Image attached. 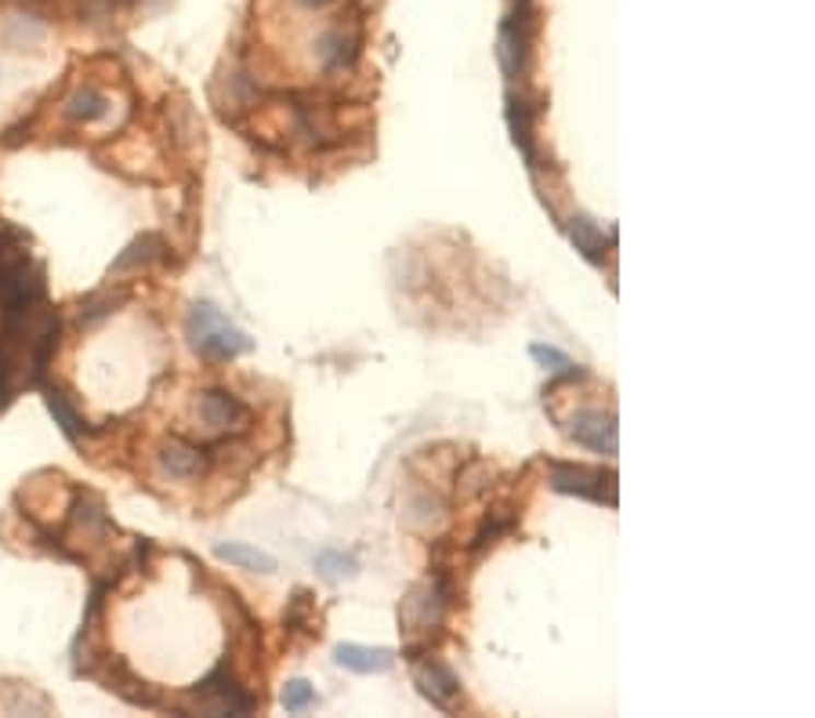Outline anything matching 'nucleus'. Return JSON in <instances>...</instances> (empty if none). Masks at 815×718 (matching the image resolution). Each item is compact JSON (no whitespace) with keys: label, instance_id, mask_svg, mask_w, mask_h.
I'll use <instances>...</instances> for the list:
<instances>
[{"label":"nucleus","instance_id":"f257e3e1","mask_svg":"<svg viewBox=\"0 0 815 718\" xmlns=\"http://www.w3.org/2000/svg\"><path fill=\"white\" fill-rule=\"evenodd\" d=\"M185 334H189L193 349L207 356V359H218V363H225V359H236L243 352H251V338L243 334L240 327H232V323L221 316L214 305H193L189 320H185Z\"/></svg>","mask_w":815,"mask_h":718},{"label":"nucleus","instance_id":"f03ea898","mask_svg":"<svg viewBox=\"0 0 815 718\" xmlns=\"http://www.w3.org/2000/svg\"><path fill=\"white\" fill-rule=\"evenodd\" d=\"M251 708H254V700L247 697V690L232 679V671L225 664H221L211 679H203L189 697V711L196 715H251Z\"/></svg>","mask_w":815,"mask_h":718},{"label":"nucleus","instance_id":"7ed1b4c3","mask_svg":"<svg viewBox=\"0 0 815 718\" xmlns=\"http://www.w3.org/2000/svg\"><path fill=\"white\" fill-rule=\"evenodd\" d=\"M616 476L605 468H584V465H555L551 468V486L558 494H577L587 501H609L616 505Z\"/></svg>","mask_w":815,"mask_h":718},{"label":"nucleus","instance_id":"20e7f679","mask_svg":"<svg viewBox=\"0 0 815 718\" xmlns=\"http://www.w3.org/2000/svg\"><path fill=\"white\" fill-rule=\"evenodd\" d=\"M196 414H200V421L211 428V432H243L247 428V421H251V414H247V407L236 399V396H229V392H203L200 396V403H196Z\"/></svg>","mask_w":815,"mask_h":718},{"label":"nucleus","instance_id":"39448f33","mask_svg":"<svg viewBox=\"0 0 815 718\" xmlns=\"http://www.w3.org/2000/svg\"><path fill=\"white\" fill-rule=\"evenodd\" d=\"M69 530H73V537H84L88 544H98L109 534V516L95 494L77 490V501L69 508Z\"/></svg>","mask_w":815,"mask_h":718},{"label":"nucleus","instance_id":"423d86ee","mask_svg":"<svg viewBox=\"0 0 815 718\" xmlns=\"http://www.w3.org/2000/svg\"><path fill=\"white\" fill-rule=\"evenodd\" d=\"M417 686H421L424 697L442 711H450L453 704H457V693H461L457 675H453L446 664H439V660H428V664L417 668Z\"/></svg>","mask_w":815,"mask_h":718},{"label":"nucleus","instance_id":"0eeeda50","mask_svg":"<svg viewBox=\"0 0 815 718\" xmlns=\"http://www.w3.org/2000/svg\"><path fill=\"white\" fill-rule=\"evenodd\" d=\"M569 432H573L577 443L598 450V454H616V421L605 418V414H598V410L577 414Z\"/></svg>","mask_w":815,"mask_h":718},{"label":"nucleus","instance_id":"6e6552de","mask_svg":"<svg viewBox=\"0 0 815 718\" xmlns=\"http://www.w3.org/2000/svg\"><path fill=\"white\" fill-rule=\"evenodd\" d=\"M160 465L174 479H196V476H203V472H207V454L200 447H189V443H182V439H171V443L160 450Z\"/></svg>","mask_w":815,"mask_h":718},{"label":"nucleus","instance_id":"1a4fd4ad","mask_svg":"<svg viewBox=\"0 0 815 718\" xmlns=\"http://www.w3.org/2000/svg\"><path fill=\"white\" fill-rule=\"evenodd\" d=\"M160 258H167V243H163V236H156V233H145V236L127 243V251L113 262V276H124L131 269H149V265L160 262Z\"/></svg>","mask_w":815,"mask_h":718},{"label":"nucleus","instance_id":"9d476101","mask_svg":"<svg viewBox=\"0 0 815 718\" xmlns=\"http://www.w3.org/2000/svg\"><path fill=\"white\" fill-rule=\"evenodd\" d=\"M395 653L392 650H370V646H337V664L356 671V675H374V671H388Z\"/></svg>","mask_w":815,"mask_h":718},{"label":"nucleus","instance_id":"9b49d317","mask_svg":"<svg viewBox=\"0 0 815 718\" xmlns=\"http://www.w3.org/2000/svg\"><path fill=\"white\" fill-rule=\"evenodd\" d=\"M508 120H511V135H515V146L522 149V157L529 160V167H537V146H533V106L526 99H508Z\"/></svg>","mask_w":815,"mask_h":718},{"label":"nucleus","instance_id":"f8f14e48","mask_svg":"<svg viewBox=\"0 0 815 718\" xmlns=\"http://www.w3.org/2000/svg\"><path fill=\"white\" fill-rule=\"evenodd\" d=\"M214 555L221 563H229V566H240V570H258V574H276V559L269 552H261V548H251V544H236V541H229V544H218L214 548Z\"/></svg>","mask_w":815,"mask_h":718},{"label":"nucleus","instance_id":"ddd939ff","mask_svg":"<svg viewBox=\"0 0 815 718\" xmlns=\"http://www.w3.org/2000/svg\"><path fill=\"white\" fill-rule=\"evenodd\" d=\"M62 113L69 120H80V124H91V120H102L109 113V102L106 95H98L95 88H77L73 95L66 99Z\"/></svg>","mask_w":815,"mask_h":718},{"label":"nucleus","instance_id":"4468645a","mask_svg":"<svg viewBox=\"0 0 815 718\" xmlns=\"http://www.w3.org/2000/svg\"><path fill=\"white\" fill-rule=\"evenodd\" d=\"M44 392H48L44 399H48V410L55 414L58 428H62V432H66L69 439H80V436H84V432H88V425H84V418H80V410L73 407V403H69L66 392H62V389H55V385H48Z\"/></svg>","mask_w":815,"mask_h":718},{"label":"nucleus","instance_id":"2eb2a0df","mask_svg":"<svg viewBox=\"0 0 815 718\" xmlns=\"http://www.w3.org/2000/svg\"><path fill=\"white\" fill-rule=\"evenodd\" d=\"M569 236H573L577 251L584 254V258H591V262H598L602 254H605V236H602V229L591 222V218H573V225H569Z\"/></svg>","mask_w":815,"mask_h":718},{"label":"nucleus","instance_id":"dca6fc26","mask_svg":"<svg viewBox=\"0 0 815 718\" xmlns=\"http://www.w3.org/2000/svg\"><path fill=\"white\" fill-rule=\"evenodd\" d=\"M127 301V291H113V287H106V291H98V294H91L84 305H80V316H84L88 323H95V320H102V316H109V312L116 309V305H124Z\"/></svg>","mask_w":815,"mask_h":718},{"label":"nucleus","instance_id":"f3484780","mask_svg":"<svg viewBox=\"0 0 815 718\" xmlns=\"http://www.w3.org/2000/svg\"><path fill=\"white\" fill-rule=\"evenodd\" d=\"M316 570L323 574V577H330V581H341V577H352L356 574V559L352 555H345V552H319L316 555Z\"/></svg>","mask_w":815,"mask_h":718},{"label":"nucleus","instance_id":"a211bd4d","mask_svg":"<svg viewBox=\"0 0 815 718\" xmlns=\"http://www.w3.org/2000/svg\"><path fill=\"white\" fill-rule=\"evenodd\" d=\"M312 704H316V690H312L305 679H294V682H287V686H283V708L290 715L305 711V708H312Z\"/></svg>","mask_w":815,"mask_h":718},{"label":"nucleus","instance_id":"6ab92c4d","mask_svg":"<svg viewBox=\"0 0 815 718\" xmlns=\"http://www.w3.org/2000/svg\"><path fill=\"white\" fill-rule=\"evenodd\" d=\"M529 356L537 359V363H544L547 370H555V374H577L573 359H569L566 352L551 349V345H533V349H529Z\"/></svg>","mask_w":815,"mask_h":718},{"label":"nucleus","instance_id":"aec40b11","mask_svg":"<svg viewBox=\"0 0 815 718\" xmlns=\"http://www.w3.org/2000/svg\"><path fill=\"white\" fill-rule=\"evenodd\" d=\"M11 399V389H8V381H4V374H0V407Z\"/></svg>","mask_w":815,"mask_h":718},{"label":"nucleus","instance_id":"412c9836","mask_svg":"<svg viewBox=\"0 0 815 718\" xmlns=\"http://www.w3.org/2000/svg\"><path fill=\"white\" fill-rule=\"evenodd\" d=\"M305 8H323V4H330V0H301Z\"/></svg>","mask_w":815,"mask_h":718}]
</instances>
